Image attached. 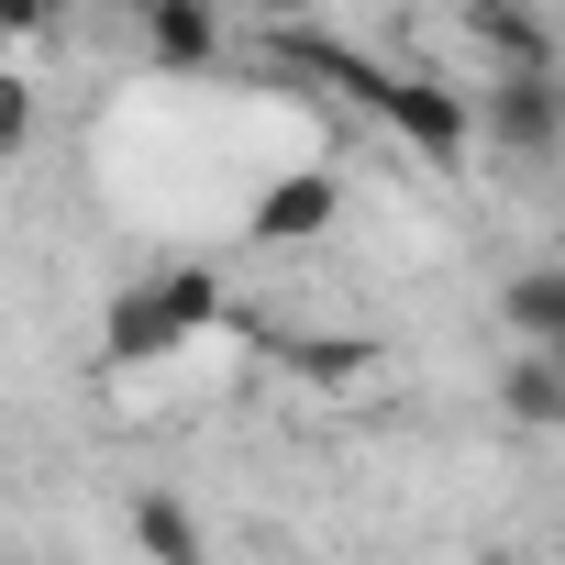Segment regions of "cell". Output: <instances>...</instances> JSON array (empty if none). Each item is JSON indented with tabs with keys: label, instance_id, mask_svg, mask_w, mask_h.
Wrapping results in <instances>:
<instances>
[{
	"label": "cell",
	"instance_id": "9c48e42d",
	"mask_svg": "<svg viewBox=\"0 0 565 565\" xmlns=\"http://www.w3.org/2000/svg\"><path fill=\"white\" fill-rule=\"evenodd\" d=\"M178 355V333H167V311H156V289L134 277V289L100 311V366H167Z\"/></svg>",
	"mask_w": 565,
	"mask_h": 565
},
{
	"label": "cell",
	"instance_id": "30bf717a",
	"mask_svg": "<svg viewBox=\"0 0 565 565\" xmlns=\"http://www.w3.org/2000/svg\"><path fill=\"white\" fill-rule=\"evenodd\" d=\"M145 289H156V311H167V333H178V355H189L200 333H222V300H233V289H222L211 266H156Z\"/></svg>",
	"mask_w": 565,
	"mask_h": 565
},
{
	"label": "cell",
	"instance_id": "8fae6325",
	"mask_svg": "<svg viewBox=\"0 0 565 565\" xmlns=\"http://www.w3.org/2000/svg\"><path fill=\"white\" fill-rule=\"evenodd\" d=\"M499 333H521V344L565 333V266H521V277H499Z\"/></svg>",
	"mask_w": 565,
	"mask_h": 565
},
{
	"label": "cell",
	"instance_id": "3957f363",
	"mask_svg": "<svg viewBox=\"0 0 565 565\" xmlns=\"http://www.w3.org/2000/svg\"><path fill=\"white\" fill-rule=\"evenodd\" d=\"M455 23H466V45L499 78H554L565 67V45H554V23L532 12V0H455Z\"/></svg>",
	"mask_w": 565,
	"mask_h": 565
},
{
	"label": "cell",
	"instance_id": "7a4b0ae2",
	"mask_svg": "<svg viewBox=\"0 0 565 565\" xmlns=\"http://www.w3.org/2000/svg\"><path fill=\"white\" fill-rule=\"evenodd\" d=\"M344 222V167H289L277 189H255V211H244V244H322Z\"/></svg>",
	"mask_w": 565,
	"mask_h": 565
},
{
	"label": "cell",
	"instance_id": "6da1fadb",
	"mask_svg": "<svg viewBox=\"0 0 565 565\" xmlns=\"http://www.w3.org/2000/svg\"><path fill=\"white\" fill-rule=\"evenodd\" d=\"M477 145H499L510 167H554L565 156V78H488Z\"/></svg>",
	"mask_w": 565,
	"mask_h": 565
},
{
	"label": "cell",
	"instance_id": "ba28073f",
	"mask_svg": "<svg viewBox=\"0 0 565 565\" xmlns=\"http://www.w3.org/2000/svg\"><path fill=\"white\" fill-rule=\"evenodd\" d=\"M266 344H277V366L311 377V388H355V377H377V333H266Z\"/></svg>",
	"mask_w": 565,
	"mask_h": 565
},
{
	"label": "cell",
	"instance_id": "2e32d148",
	"mask_svg": "<svg viewBox=\"0 0 565 565\" xmlns=\"http://www.w3.org/2000/svg\"><path fill=\"white\" fill-rule=\"evenodd\" d=\"M543 355H554V366H565V333H543Z\"/></svg>",
	"mask_w": 565,
	"mask_h": 565
},
{
	"label": "cell",
	"instance_id": "5bb4252c",
	"mask_svg": "<svg viewBox=\"0 0 565 565\" xmlns=\"http://www.w3.org/2000/svg\"><path fill=\"white\" fill-rule=\"evenodd\" d=\"M266 23H322V0H255Z\"/></svg>",
	"mask_w": 565,
	"mask_h": 565
},
{
	"label": "cell",
	"instance_id": "7c38bea8",
	"mask_svg": "<svg viewBox=\"0 0 565 565\" xmlns=\"http://www.w3.org/2000/svg\"><path fill=\"white\" fill-rule=\"evenodd\" d=\"M23 134H34V78L0 67V156H23Z\"/></svg>",
	"mask_w": 565,
	"mask_h": 565
},
{
	"label": "cell",
	"instance_id": "52a82bcc",
	"mask_svg": "<svg viewBox=\"0 0 565 565\" xmlns=\"http://www.w3.org/2000/svg\"><path fill=\"white\" fill-rule=\"evenodd\" d=\"M134 554L145 565H211V543H200V510L178 499V488H134Z\"/></svg>",
	"mask_w": 565,
	"mask_h": 565
},
{
	"label": "cell",
	"instance_id": "277c9868",
	"mask_svg": "<svg viewBox=\"0 0 565 565\" xmlns=\"http://www.w3.org/2000/svg\"><path fill=\"white\" fill-rule=\"evenodd\" d=\"M156 78H211L222 67V0H134Z\"/></svg>",
	"mask_w": 565,
	"mask_h": 565
},
{
	"label": "cell",
	"instance_id": "4fadbf2b",
	"mask_svg": "<svg viewBox=\"0 0 565 565\" xmlns=\"http://www.w3.org/2000/svg\"><path fill=\"white\" fill-rule=\"evenodd\" d=\"M45 23H67V0H0V45H23V34H45Z\"/></svg>",
	"mask_w": 565,
	"mask_h": 565
},
{
	"label": "cell",
	"instance_id": "8992f818",
	"mask_svg": "<svg viewBox=\"0 0 565 565\" xmlns=\"http://www.w3.org/2000/svg\"><path fill=\"white\" fill-rule=\"evenodd\" d=\"M499 422H510V433H565V366H554L543 344H521V355L499 366Z\"/></svg>",
	"mask_w": 565,
	"mask_h": 565
},
{
	"label": "cell",
	"instance_id": "5b68a950",
	"mask_svg": "<svg viewBox=\"0 0 565 565\" xmlns=\"http://www.w3.org/2000/svg\"><path fill=\"white\" fill-rule=\"evenodd\" d=\"M388 134L422 145L433 167H466V156H477V111H466L444 78H399V89H388Z\"/></svg>",
	"mask_w": 565,
	"mask_h": 565
},
{
	"label": "cell",
	"instance_id": "9a60e30c",
	"mask_svg": "<svg viewBox=\"0 0 565 565\" xmlns=\"http://www.w3.org/2000/svg\"><path fill=\"white\" fill-rule=\"evenodd\" d=\"M477 565H532V554H477Z\"/></svg>",
	"mask_w": 565,
	"mask_h": 565
}]
</instances>
